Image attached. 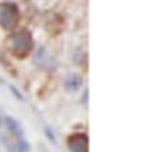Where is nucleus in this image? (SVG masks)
I'll use <instances>...</instances> for the list:
<instances>
[{"instance_id": "nucleus-1", "label": "nucleus", "mask_w": 152, "mask_h": 152, "mask_svg": "<svg viewBox=\"0 0 152 152\" xmlns=\"http://www.w3.org/2000/svg\"><path fill=\"white\" fill-rule=\"evenodd\" d=\"M7 45L16 56H26L33 49V38L27 30H20L7 39Z\"/></svg>"}, {"instance_id": "nucleus-2", "label": "nucleus", "mask_w": 152, "mask_h": 152, "mask_svg": "<svg viewBox=\"0 0 152 152\" xmlns=\"http://www.w3.org/2000/svg\"><path fill=\"white\" fill-rule=\"evenodd\" d=\"M18 21V9L14 3H1L0 4V26L6 30H10Z\"/></svg>"}, {"instance_id": "nucleus-3", "label": "nucleus", "mask_w": 152, "mask_h": 152, "mask_svg": "<svg viewBox=\"0 0 152 152\" xmlns=\"http://www.w3.org/2000/svg\"><path fill=\"white\" fill-rule=\"evenodd\" d=\"M68 147L71 152H89V140L85 134H72L68 138Z\"/></svg>"}, {"instance_id": "nucleus-4", "label": "nucleus", "mask_w": 152, "mask_h": 152, "mask_svg": "<svg viewBox=\"0 0 152 152\" xmlns=\"http://www.w3.org/2000/svg\"><path fill=\"white\" fill-rule=\"evenodd\" d=\"M7 149L9 152H28L30 151V145L26 140H14V141H10L7 144Z\"/></svg>"}, {"instance_id": "nucleus-5", "label": "nucleus", "mask_w": 152, "mask_h": 152, "mask_svg": "<svg viewBox=\"0 0 152 152\" xmlns=\"http://www.w3.org/2000/svg\"><path fill=\"white\" fill-rule=\"evenodd\" d=\"M6 127H7V130L10 131L13 135L16 137H20L21 135V125L18 124V121L14 118H10V117H7L6 118Z\"/></svg>"}, {"instance_id": "nucleus-6", "label": "nucleus", "mask_w": 152, "mask_h": 152, "mask_svg": "<svg viewBox=\"0 0 152 152\" xmlns=\"http://www.w3.org/2000/svg\"><path fill=\"white\" fill-rule=\"evenodd\" d=\"M82 85V77L80 76H77V75H71V76H68V79H66L65 82V86L68 90H77L79 87H80Z\"/></svg>"}]
</instances>
